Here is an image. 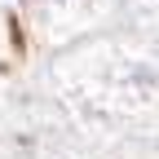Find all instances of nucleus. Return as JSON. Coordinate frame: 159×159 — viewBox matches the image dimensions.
<instances>
[]
</instances>
